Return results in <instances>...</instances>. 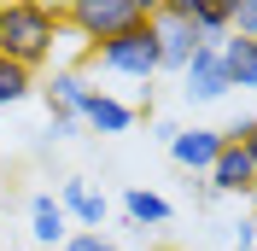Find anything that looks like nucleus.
I'll use <instances>...</instances> for the list:
<instances>
[{
  "mask_svg": "<svg viewBox=\"0 0 257 251\" xmlns=\"http://www.w3.org/2000/svg\"><path fill=\"white\" fill-rule=\"evenodd\" d=\"M228 70H222V53H216V41L210 47H199L187 59V70H181V94L193 99V105H216V99H228Z\"/></svg>",
  "mask_w": 257,
  "mask_h": 251,
  "instance_id": "20e7f679",
  "label": "nucleus"
},
{
  "mask_svg": "<svg viewBox=\"0 0 257 251\" xmlns=\"http://www.w3.org/2000/svg\"><path fill=\"white\" fill-rule=\"evenodd\" d=\"M128 24H141L135 0H64V30H76L94 47L111 41V35H123Z\"/></svg>",
  "mask_w": 257,
  "mask_h": 251,
  "instance_id": "7ed1b4c3",
  "label": "nucleus"
},
{
  "mask_svg": "<svg viewBox=\"0 0 257 251\" xmlns=\"http://www.w3.org/2000/svg\"><path fill=\"white\" fill-rule=\"evenodd\" d=\"M88 94H94V88H88V76H82V70H53L47 88H41V99H47L53 117H82Z\"/></svg>",
  "mask_w": 257,
  "mask_h": 251,
  "instance_id": "9b49d317",
  "label": "nucleus"
},
{
  "mask_svg": "<svg viewBox=\"0 0 257 251\" xmlns=\"http://www.w3.org/2000/svg\"><path fill=\"white\" fill-rule=\"evenodd\" d=\"M35 94V70H24V64L0 59V105H24V99Z\"/></svg>",
  "mask_w": 257,
  "mask_h": 251,
  "instance_id": "2eb2a0df",
  "label": "nucleus"
},
{
  "mask_svg": "<svg viewBox=\"0 0 257 251\" xmlns=\"http://www.w3.org/2000/svg\"><path fill=\"white\" fill-rule=\"evenodd\" d=\"M234 6H240V0H164V12L181 18V24H193L199 41H222L228 24H234Z\"/></svg>",
  "mask_w": 257,
  "mask_h": 251,
  "instance_id": "423d86ee",
  "label": "nucleus"
},
{
  "mask_svg": "<svg viewBox=\"0 0 257 251\" xmlns=\"http://www.w3.org/2000/svg\"><path fill=\"white\" fill-rule=\"evenodd\" d=\"M64 35V0H0V59L41 70Z\"/></svg>",
  "mask_w": 257,
  "mask_h": 251,
  "instance_id": "f257e3e1",
  "label": "nucleus"
},
{
  "mask_svg": "<svg viewBox=\"0 0 257 251\" xmlns=\"http://www.w3.org/2000/svg\"><path fill=\"white\" fill-rule=\"evenodd\" d=\"M216 53H222V70L234 88H257V41H245V35L228 30L222 41H216Z\"/></svg>",
  "mask_w": 257,
  "mask_h": 251,
  "instance_id": "ddd939ff",
  "label": "nucleus"
},
{
  "mask_svg": "<svg viewBox=\"0 0 257 251\" xmlns=\"http://www.w3.org/2000/svg\"><path fill=\"white\" fill-rule=\"evenodd\" d=\"M245 158H251V164H257V129H251V135H245Z\"/></svg>",
  "mask_w": 257,
  "mask_h": 251,
  "instance_id": "412c9836",
  "label": "nucleus"
},
{
  "mask_svg": "<svg viewBox=\"0 0 257 251\" xmlns=\"http://www.w3.org/2000/svg\"><path fill=\"white\" fill-rule=\"evenodd\" d=\"M152 35H158V70H187L193 53L210 47V41H199V30H193V24H181V18H170V12L152 18Z\"/></svg>",
  "mask_w": 257,
  "mask_h": 251,
  "instance_id": "39448f33",
  "label": "nucleus"
},
{
  "mask_svg": "<svg viewBox=\"0 0 257 251\" xmlns=\"http://www.w3.org/2000/svg\"><path fill=\"white\" fill-rule=\"evenodd\" d=\"M251 251H257V245H251Z\"/></svg>",
  "mask_w": 257,
  "mask_h": 251,
  "instance_id": "b1692460",
  "label": "nucleus"
},
{
  "mask_svg": "<svg viewBox=\"0 0 257 251\" xmlns=\"http://www.w3.org/2000/svg\"><path fill=\"white\" fill-rule=\"evenodd\" d=\"M30 239L35 245H64L70 239V216H64V204L53 193H35L30 199Z\"/></svg>",
  "mask_w": 257,
  "mask_h": 251,
  "instance_id": "f8f14e48",
  "label": "nucleus"
},
{
  "mask_svg": "<svg viewBox=\"0 0 257 251\" xmlns=\"http://www.w3.org/2000/svg\"><path fill=\"white\" fill-rule=\"evenodd\" d=\"M123 216L135 228H164V222L176 216V204L164 199V193H152V187H128L123 193Z\"/></svg>",
  "mask_w": 257,
  "mask_h": 251,
  "instance_id": "4468645a",
  "label": "nucleus"
},
{
  "mask_svg": "<svg viewBox=\"0 0 257 251\" xmlns=\"http://www.w3.org/2000/svg\"><path fill=\"white\" fill-rule=\"evenodd\" d=\"M152 135H158V141L170 146V141H176V135H181V123H170V117H164V123H152Z\"/></svg>",
  "mask_w": 257,
  "mask_h": 251,
  "instance_id": "6ab92c4d",
  "label": "nucleus"
},
{
  "mask_svg": "<svg viewBox=\"0 0 257 251\" xmlns=\"http://www.w3.org/2000/svg\"><path fill=\"white\" fill-rule=\"evenodd\" d=\"M245 204H251V222H257V181L245 187Z\"/></svg>",
  "mask_w": 257,
  "mask_h": 251,
  "instance_id": "4be33fe9",
  "label": "nucleus"
},
{
  "mask_svg": "<svg viewBox=\"0 0 257 251\" xmlns=\"http://www.w3.org/2000/svg\"><path fill=\"white\" fill-rule=\"evenodd\" d=\"M94 59L105 64V70H117V76H128V82H152L158 76V35H152V18L128 24V30L111 35V41H99Z\"/></svg>",
  "mask_w": 257,
  "mask_h": 251,
  "instance_id": "f03ea898",
  "label": "nucleus"
},
{
  "mask_svg": "<svg viewBox=\"0 0 257 251\" xmlns=\"http://www.w3.org/2000/svg\"><path fill=\"white\" fill-rule=\"evenodd\" d=\"M222 129H181L176 141H170V158H176L187 175H205L210 164H216V152H222Z\"/></svg>",
  "mask_w": 257,
  "mask_h": 251,
  "instance_id": "6e6552de",
  "label": "nucleus"
},
{
  "mask_svg": "<svg viewBox=\"0 0 257 251\" xmlns=\"http://www.w3.org/2000/svg\"><path fill=\"white\" fill-rule=\"evenodd\" d=\"M76 129H82V117H53L47 111V141H70Z\"/></svg>",
  "mask_w": 257,
  "mask_h": 251,
  "instance_id": "a211bd4d",
  "label": "nucleus"
},
{
  "mask_svg": "<svg viewBox=\"0 0 257 251\" xmlns=\"http://www.w3.org/2000/svg\"><path fill=\"white\" fill-rule=\"evenodd\" d=\"M205 175H210V181H205L210 193H245V187L257 181V164L245 158V146H222V152H216V164H210Z\"/></svg>",
  "mask_w": 257,
  "mask_h": 251,
  "instance_id": "9d476101",
  "label": "nucleus"
},
{
  "mask_svg": "<svg viewBox=\"0 0 257 251\" xmlns=\"http://www.w3.org/2000/svg\"><path fill=\"white\" fill-rule=\"evenodd\" d=\"M59 251H123V245H117L105 228H70V239H64Z\"/></svg>",
  "mask_w": 257,
  "mask_h": 251,
  "instance_id": "dca6fc26",
  "label": "nucleus"
},
{
  "mask_svg": "<svg viewBox=\"0 0 257 251\" xmlns=\"http://www.w3.org/2000/svg\"><path fill=\"white\" fill-rule=\"evenodd\" d=\"M82 123L94 129V135H128V129H135V105L117 99V94H105V88H94L88 105H82Z\"/></svg>",
  "mask_w": 257,
  "mask_h": 251,
  "instance_id": "1a4fd4ad",
  "label": "nucleus"
},
{
  "mask_svg": "<svg viewBox=\"0 0 257 251\" xmlns=\"http://www.w3.org/2000/svg\"><path fill=\"white\" fill-rule=\"evenodd\" d=\"M234 35H245V41H257V0H240L234 6V24H228Z\"/></svg>",
  "mask_w": 257,
  "mask_h": 251,
  "instance_id": "f3484780",
  "label": "nucleus"
},
{
  "mask_svg": "<svg viewBox=\"0 0 257 251\" xmlns=\"http://www.w3.org/2000/svg\"><path fill=\"white\" fill-rule=\"evenodd\" d=\"M59 204H64V216L82 222V228H105V216H111L105 193H99L88 175H64V181H59Z\"/></svg>",
  "mask_w": 257,
  "mask_h": 251,
  "instance_id": "0eeeda50",
  "label": "nucleus"
},
{
  "mask_svg": "<svg viewBox=\"0 0 257 251\" xmlns=\"http://www.w3.org/2000/svg\"><path fill=\"white\" fill-rule=\"evenodd\" d=\"M251 245H257V234H251Z\"/></svg>",
  "mask_w": 257,
  "mask_h": 251,
  "instance_id": "5701e85b",
  "label": "nucleus"
},
{
  "mask_svg": "<svg viewBox=\"0 0 257 251\" xmlns=\"http://www.w3.org/2000/svg\"><path fill=\"white\" fill-rule=\"evenodd\" d=\"M135 12H141V18H158V12H164V0H135Z\"/></svg>",
  "mask_w": 257,
  "mask_h": 251,
  "instance_id": "aec40b11",
  "label": "nucleus"
}]
</instances>
